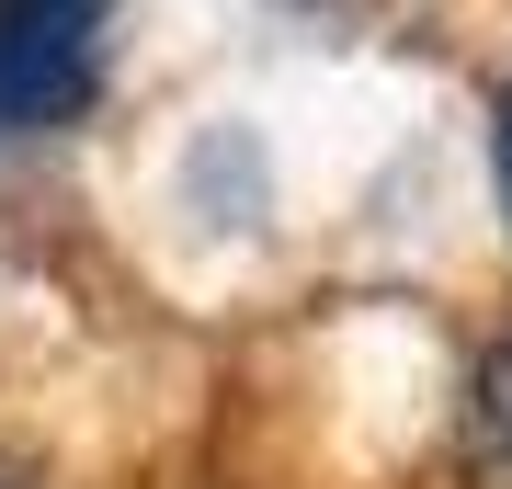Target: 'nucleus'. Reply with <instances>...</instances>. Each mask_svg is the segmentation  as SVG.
<instances>
[{"label": "nucleus", "mask_w": 512, "mask_h": 489, "mask_svg": "<svg viewBox=\"0 0 512 489\" xmlns=\"http://www.w3.org/2000/svg\"><path fill=\"white\" fill-rule=\"evenodd\" d=\"M467 478L478 489H512V342L467 376Z\"/></svg>", "instance_id": "2"}, {"label": "nucleus", "mask_w": 512, "mask_h": 489, "mask_svg": "<svg viewBox=\"0 0 512 489\" xmlns=\"http://www.w3.org/2000/svg\"><path fill=\"white\" fill-rule=\"evenodd\" d=\"M490 171H501V217H512V80H501V103H490Z\"/></svg>", "instance_id": "3"}, {"label": "nucleus", "mask_w": 512, "mask_h": 489, "mask_svg": "<svg viewBox=\"0 0 512 489\" xmlns=\"http://www.w3.org/2000/svg\"><path fill=\"white\" fill-rule=\"evenodd\" d=\"M103 23H114V0H0V137L92 103Z\"/></svg>", "instance_id": "1"}]
</instances>
